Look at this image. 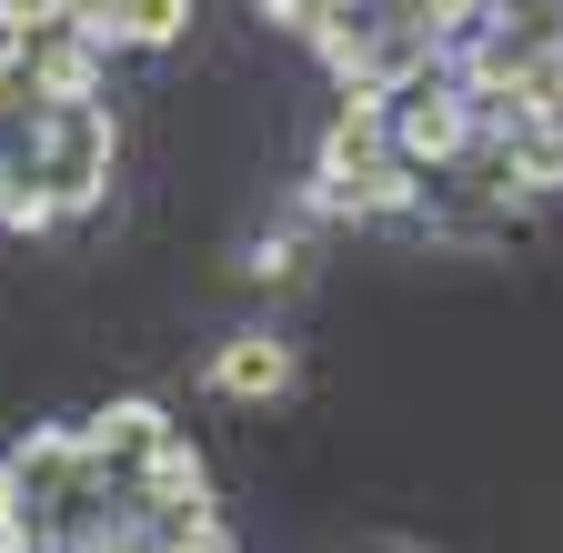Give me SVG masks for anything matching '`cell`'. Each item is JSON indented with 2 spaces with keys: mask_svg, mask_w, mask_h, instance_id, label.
I'll return each mask as SVG.
<instances>
[{
  "mask_svg": "<svg viewBox=\"0 0 563 553\" xmlns=\"http://www.w3.org/2000/svg\"><path fill=\"white\" fill-rule=\"evenodd\" d=\"M31 152H41V191L60 201H91L101 181H111V111H41V131H31Z\"/></svg>",
  "mask_w": 563,
  "mask_h": 553,
  "instance_id": "6da1fadb",
  "label": "cell"
},
{
  "mask_svg": "<svg viewBox=\"0 0 563 553\" xmlns=\"http://www.w3.org/2000/svg\"><path fill=\"white\" fill-rule=\"evenodd\" d=\"M282 383H292V353H282L272 332H232L222 363H211V392H232V402H272Z\"/></svg>",
  "mask_w": 563,
  "mask_h": 553,
  "instance_id": "7a4b0ae2",
  "label": "cell"
},
{
  "mask_svg": "<svg viewBox=\"0 0 563 553\" xmlns=\"http://www.w3.org/2000/svg\"><path fill=\"white\" fill-rule=\"evenodd\" d=\"M162 443H172V423H162V402H111L101 423L81 433V453H91V463H152Z\"/></svg>",
  "mask_w": 563,
  "mask_h": 553,
  "instance_id": "3957f363",
  "label": "cell"
},
{
  "mask_svg": "<svg viewBox=\"0 0 563 553\" xmlns=\"http://www.w3.org/2000/svg\"><path fill=\"white\" fill-rule=\"evenodd\" d=\"M181 21H191V0H111V41H141V51L181 41Z\"/></svg>",
  "mask_w": 563,
  "mask_h": 553,
  "instance_id": "277c9868",
  "label": "cell"
},
{
  "mask_svg": "<svg viewBox=\"0 0 563 553\" xmlns=\"http://www.w3.org/2000/svg\"><path fill=\"white\" fill-rule=\"evenodd\" d=\"M453 142H463V111L422 91V101L402 111V152H453Z\"/></svg>",
  "mask_w": 563,
  "mask_h": 553,
  "instance_id": "5b68a950",
  "label": "cell"
}]
</instances>
